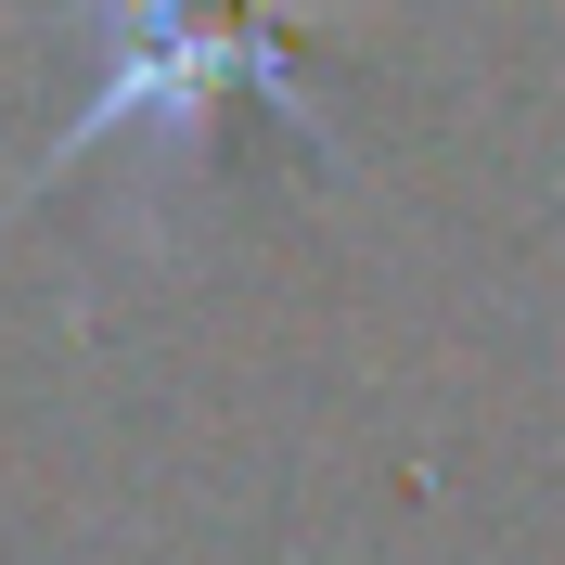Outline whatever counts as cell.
Masks as SVG:
<instances>
[{"mask_svg": "<svg viewBox=\"0 0 565 565\" xmlns=\"http://www.w3.org/2000/svg\"><path fill=\"white\" fill-rule=\"evenodd\" d=\"M282 13H296V0H90V26H104V77H90V104H77L65 129L39 141L26 193H39V180H65V168H90V154H116V141L193 168L232 90H257L282 129L334 141L321 90L296 77V52H282Z\"/></svg>", "mask_w": 565, "mask_h": 565, "instance_id": "6da1fadb", "label": "cell"}]
</instances>
